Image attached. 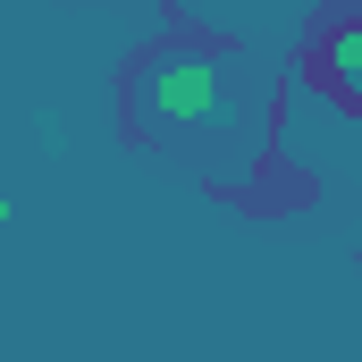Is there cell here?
I'll use <instances>...</instances> for the list:
<instances>
[{"label": "cell", "instance_id": "cell-2", "mask_svg": "<svg viewBox=\"0 0 362 362\" xmlns=\"http://www.w3.org/2000/svg\"><path fill=\"white\" fill-rule=\"evenodd\" d=\"M303 68H312V85L329 93L337 110L362 118V8L354 17H329V25L312 34V59H303Z\"/></svg>", "mask_w": 362, "mask_h": 362}, {"label": "cell", "instance_id": "cell-1", "mask_svg": "<svg viewBox=\"0 0 362 362\" xmlns=\"http://www.w3.org/2000/svg\"><path fill=\"white\" fill-rule=\"evenodd\" d=\"M127 118H135L144 144L194 160L202 177L245 185L278 127V85L262 76L253 51L177 34V42H160L127 68Z\"/></svg>", "mask_w": 362, "mask_h": 362}]
</instances>
